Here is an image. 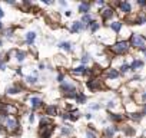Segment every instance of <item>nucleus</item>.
Masks as SVG:
<instances>
[{"mask_svg":"<svg viewBox=\"0 0 146 138\" xmlns=\"http://www.w3.org/2000/svg\"><path fill=\"white\" fill-rule=\"evenodd\" d=\"M59 89H60L62 95H63L66 99H73V101L76 99V96H78V94H79V91H80V89H79V84L73 79V78H66V79L60 84Z\"/></svg>","mask_w":146,"mask_h":138,"instance_id":"obj_1","label":"nucleus"},{"mask_svg":"<svg viewBox=\"0 0 146 138\" xmlns=\"http://www.w3.org/2000/svg\"><path fill=\"white\" fill-rule=\"evenodd\" d=\"M108 52L112 55V56H119V58H126L130 55L132 52V48L129 45V40H116L109 49Z\"/></svg>","mask_w":146,"mask_h":138,"instance_id":"obj_2","label":"nucleus"},{"mask_svg":"<svg viewBox=\"0 0 146 138\" xmlns=\"http://www.w3.org/2000/svg\"><path fill=\"white\" fill-rule=\"evenodd\" d=\"M115 9H116V13L119 15V19H125L129 15L135 13V5L129 0H120V2H115V3H110Z\"/></svg>","mask_w":146,"mask_h":138,"instance_id":"obj_3","label":"nucleus"},{"mask_svg":"<svg viewBox=\"0 0 146 138\" xmlns=\"http://www.w3.org/2000/svg\"><path fill=\"white\" fill-rule=\"evenodd\" d=\"M99 17H100V22H102V26H108L112 20H115L117 17V13H116V9L108 2V5L99 10Z\"/></svg>","mask_w":146,"mask_h":138,"instance_id":"obj_4","label":"nucleus"},{"mask_svg":"<svg viewBox=\"0 0 146 138\" xmlns=\"http://www.w3.org/2000/svg\"><path fill=\"white\" fill-rule=\"evenodd\" d=\"M86 88L90 92H100V91H106V85L102 76H95V78H88L85 82Z\"/></svg>","mask_w":146,"mask_h":138,"instance_id":"obj_5","label":"nucleus"},{"mask_svg":"<svg viewBox=\"0 0 146 138\" xmlns=\"http://www.w3.org/2000/svg\"><path fill=\"white\" fill-rule=\"evenodd\" d=\"M129 45L132 48V50H136V52H140L142 49L146 48V36L142 35V33H135L130 36L129 39Z\"/></svg>","mask_w":146,"mask_h":138,"instance_id":"obj_6","label":"nucleus"},{"mask_svg":"<svg viewBox=\"0 0 146 138\" xmlns=\"http://www.w3.org/2000/svg\"><path fill=\"white\" fill-rule=\"evenodd\" d=\"M5 131L9 134H19L20 132V122L17 119V117H7L3 122Z\"/></svg>","mask_w":146,"mask_h":138,"instance_id":"obj_7","label":"nucleus"},{"mask_svg":"<svg viewBox=\"0 0 146 138\" xmlns=\"http://www.w3.org/2000/svg\"><path fill=\"white\" fill-rule=\"evenodd\" d=\"M122 107H123V111L125 114H135V112H139V105L135 102V99L130 96V98H125L122 99Z\"/></svg>","mask_w":146,"mask_h":138,"instance_id":"obj_8","label":"nucleus"},{"mask_svg":"<svg viewBox=\"0 0 146 138\" xmlns=\"http://www.w3.org/2000/svg\"><path fill=\"white\" fill-rule=\"evenodd\" d=\"M105 108L109 112H125L123 111V107H122V99L120 98H112V99L106 101Z\"/></svg>","mask_w":146,"mask_h":138,"instance_id":"obj_9","label":"nucleus"},{"mask_svg":"<svg viewBox=\"0 0 146 138\" xmlns=\"http://www.w3.org/2000/svg\"><path fill=\"white\" fill-rule=\"evenodd\" d=\"M27 105L30 107L32 112H36V111L44 108V102H43V99H42L40 96H37V95H30V96L27 98Z\"/></svg>","mask_w":146,"mask_h":138,"instance_id":"obj_10","label":"nucleus"},{"mask_svg":"<svg viewBox=\"0 0 146 138\" xmlns=\"http://www.w3.org/2000/svg\"><path fill=\"white\" fill-rule=\"evenodd\" d=\"M56 129V125L54 124H49V125H39V129H37V134L40 138H52L53 132Z\"/></svg>","mask_w":146,"mask_h":138,"instance_id":"obj_11","label":"nucleus"},{"mask_svg":"<svg viewBox=\"0 0 146 138\" xmlns=\"http://www.w3.org/2000/svg\"><path fill=\"white\" fill-rule=\"evenodd\" d=\"M102 78H103V81L122 79V78H120V74H119V71H117V69H115V68H112V66H109V68L103 69V72H102Z\"/></svg>","mask_w":146,"mask_h":138,"instance_id":"obj_12","label":"nucleus"},{"mask_svg":"<svg viewBox=\"0 0 146 138\" xmlns=\"http://www.w3.org/2000/svg\"><path fill=\"white\" fill-rule=\"evenodd\" d=\"M119 132H120V125L110 124V125H108V127L103 128L102 135H103V138H115Z\"/></svg>","mask_w":146,"mask_h":138,"instance_id":"obj_13","label":"nucleus"},{"mask_svg":"<svg viewBox=\"0 0 146 138\" xmlns=\"http://www.w3.org/2000/svg\"><path fill=\"white\" fill-rule=\"evenodd\" d=\"M129 66H130V72L132 74H137V72H140L142 69L145 68V60L140 59V58L132 56V59L129 60Z\"/></svg>","mask_w":146,"mask_h":138,"instance_id":"obj_14","label":"nucleus"},{"mask_svg":"<svg viewBox=\"0 0 146 138\" xmlns=\"http://www.w3.org/2000/svg\"><path fill=\"white\" fill-rule=\"evenodd\" d=\"M108 119L112 124H116V125H120V124H123V122L127 121L125 112H109L108 114Z\"/></svg>","mask_w":146,"mask_h":138,"instance_id":"obj_15","label":"nucleus"},{"mask_svg":"<svg viewBox=\"0 0 146 138\" xmlns=\"http://www.w3.org/2000/svg\"><path fill=\"white\" fill-rule=\"evenodd\" d=\"M120 132H122L126 138H133V137L136 135V128L126 121V122L120 124Z\"/></svg>","mask_w":146,"mask_h":138,"instance_id":"obj_16","label":"nucleus"},{"mask_svg":"<svg viewBox=\"0 0 146 138\" xmlns=\"http://www.w3.org/2000/svg\"><path fill=\"white\" fill-rule=\"evenodd\" d=\"M70 75L72 76H75V78H83L88 75V66L85 65H78L75 68H72L70 69Z\"/></svg>","mask_w":146,"mask_h":138,"instance_id":"obj_17","label":"nucleus"},{"mask_svg":"<svg viewBox=\"0 0 146 138\" xmlns=\"http://www.w3.org/2000/svg\"><path fill=\"white\" fill-rule=\"evenodd\" d=\"M123 25H125V23H123V20H122V19H119V17H116L115 20H112V22L108 25V29H109L112 33H115V35L117 36V33L120 32V29L123 27Z\"/></svg>","mask_w":146,"mask_h":138,"instance_id":"obj_18","label":"nucleus"},{"mask_svg":"<svg viewBox=\"0 0 146 138\" xmlns=\"http://www.w3.org/2000/svg\"><path fill=\"white\" fill-rule=\"evenodd\" d=\"M132 35H133V32H132L130 26L129 25H123V27L120 29V32L117 33L116 38H117V40H129Z\"/></svg>","mask_w":146,"mask_h":138,"instance_id":"obj_19","label":"nucleus"},{"mask_svg":"<svg viewBox=\"0 0 146 138\" xmlns=\"http://www.w3.org/2000/svg\"><path fill=\"white\" fill-rule=\"evenodd\" d=\"M23 92H25V86L22 84H15V85H12V86H9L6 89V94L9 96H17V95L23 94Z\"/></svg>","mask_w":146,"mask_h":138,"instance_id":"obj_20","label":"nucleus"},{"mask_svg":"<svg viewBox=\"0 0 146 138\" xmlns=\"http://www.w3.org/2000/svg\"><path fill=\"white\" fill-rule=\"evenodd\" d=\"M44 115L49 117V118H54L59 115V107L54 105V104H50V105H44Z\"/></svg>","mask_w":146,"mask_h":138,"instance_id":"obj_21","label":"nucleus"},{"mask_svg":"<svg viewBox=\"0 0 146 138\" xmlns=\"http://www.w3.org/2000/svg\"><path fill=\"white\" fill-rule=\"evenodd\" d=\"M125 82H122V79H112V81H105V85H106V89L109 91H119V88L123 85Z\"/></svg>","mask_w":146,"mask_h":138,"instance_id":"obj_22","label":"nucleus"},{"mask_svg":"<svg viewBox=\"0 0 146 138\" xmlns=\"http://www.w3.org/2000/svg\"><path fill=\"white\" fill-rule=\"evenodd\" d=\"M69 30H70V33H80V32L86 30V26L80 20H75V22H72Z\"/></svg>","mask_w":146,"mask_h":138,"instance_id":"obj_23","label":"nucleus"},{"mask_svg":"<svg viewBox=\"0 0 146 138\" xmlns=\"http://www.w3.org/2000/svg\"><path fill=\"white\" fill-rule=\"evenodd\" d=\"M92 6H93V3H90V2H80L79 6H78V12L80 15L92 13Z\"/></svg>","mask_w":146,"mask_h":138,"instance_id":"obj_24","label":"nucleus"},{"mask_svg":"<svg viewBox=\"0 0 146 138\" xmlns=\"http://www.w3.org/2000/svg\"><path fill=\"white\" fill-rule=\"evenodd\" d=\"M86 29H88L92 35H96V33L102 29V22H100V20H98V19H95L90 25H88V26H86Z\"/></svg>","mask_w":146,"mask_h":138,"instance_id":"obj_25","label":"nucleus"},{"mask_svg":"<svg viewBox=\"0 0 146 138\" xmlns=\"http://www.w3.org/2000/svg\"><path fill=\"white\" fill-rule=\"evenodd\" d=\"M117 92H119V98H120V99H125V98H130V96L133 95V92H132V91L129 89V86H127L126 84H123V85H122V86L119 88V91H117Z\"/></svg>","mask_w":146,"mask_h":138,"instance_id":"obj_26","label":"nucleus"},{"mask_svg":"<svg viewBox=\"0 0 146 138\" xmlns=\"http://www.w3.org/2000/svg\"><path fill=\"white\" fill-rule=\"evenodd\" d=\"M59 134H60V137H63V138L72 137V134H73V128H72L70 125L64 124V125H62V127H60V129H59Z\"/></svg>","mask_w":146,"mask_h":138,"instance_id":"obj_27","label":"nucleus"},{"mask_svg":"<svg viewBox=\"0 0 146 138\" xmlns=\"http://www.w3.org/2000/svg\"><path fill=\"white\" fill-rule=\"evenodd\" d=\"M37 82H39L37 71H35L33 75H27V76H25V84H26V85H36Z\"/></svg>","mask_w":146,"mask_h":138,"instance_id":"obj_28","label":"nucleus"},{"mask_svg":"<svg viewBox=\"0 0 146 138\" xmlns=\"http://www.w3.org/2000/svg\"><path fill=\"white\" fill-rule=\"evenodd\" d=\"M117 71H119V74H120V78H125V76H127L129 74H132L130 72V66H129V62L126 60L119 69H117Z\"/></svg>","mask_w":146,"mask_h":138,"instance_id":"obj_29","label":"nucleus"},{"mask_svg":"<svg viewBox=\"0 0 146 138\" xmlns=\"http://www.w3.org/2000/svg\"><path fill=\"white\" fill-rule=\"evenodd\" d=\"M96 19V16L93 15V13H86V15H82V17H80V22L85 25V26H88V25H90L93 20Z\"/></svg>","mask_w":146,"mask_h":138,"instance_id":"obj_30","label":"nucleus"},{"mask_svg":"<svg viewBox=\"0 0 146 138\" xmlns=\"http://www.w3.org/2000/svg\"><path fill=\"white\" fill-rule=\"evenodd\" d=\"M15 58H16V60H17L19 63H22V62L26 60V58H27V52H26V50L16 49V50H15Z\"/></svg>","mask_w":146,"mask_h":138,"instance_id":"obj_31","label":"nucleus"},{"mask_svg":"<svg viewBox=\"0 0 146 138\" xmlns=\"http://www.w3.org/2000/svg\"><path fill=\"white\" fill-rule=\"evenodd\" d=\"M126 119L130 122H140L143 119V115L140 112H135V114H126Z\"/></svg>","mask_w":146,"mask_h":138,"instance_id":"obj_32","label":"nucleus"},{"mask_svg":"<svg viewBox=\"0 0 146 138\" xmlns=\"http://www.w3.org/2000/svg\"><path fill=\"white\" fill-rule=\"evenodd\" d=\"M36 32H27L26 35H25V42H26V45H29V46H33V43H35V40H36Z\"/></svg>","mask_w":146,"mask_h":138,"instance_id":"obj_33","label":"nucleus"},{"mask_svg":"<svg viewBox=\"0 0 146 138\" xmlns=\"http://www.w3.org/2000/svg\"><path fill=\"white\" fill-rule=\"evenodd\" d=\"M79 60H80V65H85V66H88V65L92 62V55H90L89 52H83V53L80 55Z\"/></svg>","mask_w":146,"mask_h":138,"instance_id":"obj_34","label":"nucleus"},{"mask_svg":"<svg viewBox=\"0 0 146 138\" xmlns=\"http://www.w3.org/2000/svg\"><path fill=\"white\" fill-rule=\"evenodd\" d=\"M86 137L88 138H100L99 132L96 131V128L93 125H89V128L86 129Z\"/></svg>","mask_w":146,"mask_h":138,"instance_id":"obj_35","label":"nucleus"},{"mask_svg":"<svg viewBox=\"0 0 146 138\" xmlns=\"http://www.w3.org/2000/svg\"><path fill=\"white\" fill-rule=\"evenodd\" d=\"M57 46H59L62 50L67 52V53H72V52H73V43H70V42H60Z\"/></svg>","mask_w":146,"mask_h":138,"instance_id":"obj_36","label":"nucleus"},{"mask_svg":"<svg viewBox=\"0 0 146 138\" xmlns=\"http://www.w3.org/2000/svg\"><path fill=\"white\" fill-rule=\"evenodd\" d=\"M76 104H79V105H85L86 102H88V95L83 92V91H79V94H78V96H76Z\"/></svg>","mask_w":146,"mask_h":138,"instance_id":"obj_37","label":"nucleus"},{"mask_svg":"<svg viewBox=\"0 0 146 138\" xmlns=\"http://www.w3.org/2000/svg\"><path fill=\"white\" fill-rule=\"evenodd\" d=\"M80 115H82V114H80L79 109H76V108H75V109H72V111L69 112V121L75 122V121H78V119L80 118Z\"/></svg>","mask_w":146,"mask_h":138,"instance_id":"obj_38","label":"nucleus"},{"mask_svg":"<svg viewBox=\"0 0 146 138\" xmlns=\"http://www.w3.org/2000/svg\"><path fill=\"white\" fill-rule=\"evenodd\" d=\"M127 81H133V82H139V84H142L143 78H142V75H140V74H132V76H130Z\"/></svg>","mask_w":146,"mask_h":138,"instance_id":"obj_39","label":"nucleus"},{"mask_svg":"<svg viewBox=\"0 0 146 138\" xmlns=\"http://www.w3.org/2000/svg\"><path fill=\"white\" fill-rule=\"evenodd\" d=\"M13 35H15V29H13V27H9V29H6V30L3 32V36L7 38V39L13 38Z\"/></svg>","mask_w":146,"mask_h":138,"instance_id":"obj_40","label":"nucleus"},{"mask_svg":"<svg viewBox=\"0 0 146 138\" xmlns=\"http://www.w3.org/2000/svg\"><path fill=\"white\" fill-rule=\"evenodd\" d=\"M66 78H67V76H66V74H64L63 71H59V74H57V76H56L57 82H59V84H62V82H63Z\"/></svg>","mask_w":146,"mask_h":138,"instance_id":"obj_41","label":"nucleus"},{"mask_svg":"<svg viewBox=\"0 0 146 138\" xmlns=\"http://www.w3.org/2000/svg\"><path fill=\"white\" fill-rule=\"evenodd\" d=\"M95 5H96V6L99 7V10H100V9H103V7L108 5V2H106V0H96Z\"/></svg>","mask_w":146,"mask_h":138,"instance_id":"obj_42","label":"nucleus"},{"mask_svg":"<svg viewBox=\"0 0 146 138\" xmlns=\"http://www.w3.org/2000/svg\"><path fill=\"white\" fill-rule=\"evenodd\" d=\"M60 117H62L63 121H69V112L67 111H62L60 112Z\"/></svg>","mask_w":146,"mask_h":138,"instance_id":"obj_43","label":"nucleus"},{"mask_svg":"<svg viewBox=\"0 0 146 138\" xmlns=\"http://www.w3.org/2000/svg\"><path fill=\"white\" fill-rule=\"evenodd\" d=\"M90 109L92 111H99V109H102V105L100 104H92L90 105Z\"/></svg>","mask_w":146,"mask_h":138,"instance_id":"obj_44","label":"nucleus"},{"mask_svg":"<svg viewBox=\"0 0 146 138\" xmlns=\"http://www.w3.org/2000/svg\"><path fill=\"white\" fill-rule=\"evenodd\" d=\"M139 112H140L143 117H146V104H145V105H140V108H139Z\"/></svg>","mask_w":146,"mask_h":138,"instance_id":"obj_45","label":"nucleus"},{"mask_svg":"<svg viewBox=\"0 0 146 138\" xmlns=\"http://www.w3.org/2000/svg\"><path fill=\"white\" fill-rule=\"evenodd\" d=\"M35 118H36V114H35V112H30V114H29V122L33 124V122H35Z\"/></svg>","mask_w":146,"mask_h":138,"instance_id":"obj_46","label":"nucleus"},{"mask_svg":"<svg viewBox=\"0 0 146 138\" xmlns=\"http://www.w3.org/2000/svg\"><path fill=\"white\" fill-rule=\"evenodd\" d=\"M37 68H39V71H43V69H46V63L44 62H39Z\"/></svg>","mask_w":146,"mask_h":138,"instance_id":"obj_47","label":"nucleus"},{"mask_svg":"<svg viewBox=\"0 0 146 138\" xmlns=\"http://www.w3.org/2000/svg\"><path fill=\"white\" fill-rule=\"evenodd\" d=\"M5 69H6V62L0 60V71H5Z\"/></svg>","mask_w":146,"mask_h":138,"instance_id":"obj_48","label":"nucleus"},{"mask_svg":"<svg viewBox=\"0 0 146 138\" xmlns=\"http://www.w3.org/2000/svg\"><path fill=\"white\" fill-rule=\"evenodd\" d=\"M85 118H86V119H92V118H93V115H92L90 112H86V114H85Z\"/></svg>","mask_w":146,"mask_h":138,"instance_id":"obj_49","label":"nucleus"},{"mask_svg":"<svg viewBox=\"0 0 146 138\" xmlns=\"http://www.w3.org/2000/svg\"><path fill=\"white\" fill-rule=\"evenodd\" d=\"M59 5H60L62 7H67V3L64 2V0H60V2H59Z\"/></svg>","mask_w":146,"mask_h":138,"instance_id":"obj_50","label":"nucleus"},{"mask_svg":"<svg viewBox=\"0 0 146 138\" xmlns=\"http://www.w3.org/2000/svg\"><path fill=\"white\" fill-rule=\"evenodd\" d=\"M43 3L47 5V6H50V5H53V0H43Z\"/></svg>","mask_w":146,"mask_h":138,"instance_id":"obj_51","label":"nucleus"},{"mask_svg":"<svg viewBox=\"0 0 146 138\" xmlns=\"http://www.w3.org/2000/svg\"><path fill=\"white\" fill-rule=\"evenodd\" d=\"M16 74L17 75H22V68H16Z\"/></svg>","mask_w":146,"mask_h":138,"instance_id":"obj_52","label":"nucleus"},{"mask_svg":"<svg viewBox=\"0 0 146 138\" xmlns=\"http://www.w3.org/2000/svg\"><path fill=\"white\" fill-rule=\"evenodd\" d=\"M64 15H66L67 17H69V16H72V10H66V12H64Z\"/></svg>","mask_w":146,"mask_h":138,"instance_id":"obj_53","label":"nucleus"},{"mask_svg":"<svg viewBox=\"0 0 146 138\" xmlns=\"http://www.w3.org/2000/svg\"><path fill=\"white\" fill-rule=\"evenodd\" d=\"M139 53H142V55H143V56L146 58V48H145V49H142V50H140Z\"/></svg>","mask_w":146,"mask_h":138,"instance_id":"obj_54","label":"nucleus"},{"mask_svg":"<svg viewBox=\"0 0 146 138\" xmlns=\"http://www.w3.org/2000/svg\"><path fill=\"white\" fill-rule=\"evenodd\" d=\"M3 16H5V12H3V9H2V7H0V19H2Z\"/></svg>","mask_w":146,"mask_h":138,"instance_id":"obj_55","label":"nucleus"},{"mask_svg":"<svg viewBox=\"0 0 146 138\" xmlns=\"http://www.w3.org/2000/svg\"><path fill=\"white\" fill-rule=\"evenodd\" d=\"M0 30H3V23H2V20H0Z\"/></svg>","mask_w":146,"mask_h":138,"instance_id":"obj_56","label":"nucleus"},{"mask_svg":"<svg viewBox=\"0 0 146 138\" xmlns=\"http://www.w3.org/2000/svg\"><path fill=\"white\" fill-rule=\"evenodd\" d=\"M2 45H3V40H2V39H0V46H2Z\"/></svg>","mask_w":146,"mask_h":138,"instance_id":"obj_57","label":"nucleus"},{"mask_svg":"<svg viewBox=\"0 0 146 138\" xmlns=\"http://www.w3.org/2000/svg\"><path fill=\"white\" fill-rule=\"evenodd\" d=\"M0 60H2V55H0Z\"/></svg>","mask_w":146,"mask_h":138,"instance_id":"obj_58","label":"nucleus"}]
</instances>
